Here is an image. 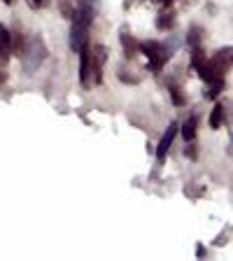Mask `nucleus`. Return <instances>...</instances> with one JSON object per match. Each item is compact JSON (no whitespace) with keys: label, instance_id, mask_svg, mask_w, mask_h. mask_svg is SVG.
Listing matches in <instances>:
<instances>
[{"label":"nucleus","instance_id":"f257e3e1","mask_svg":"<svg viewBox=\"0 0 233 261\" xmlns=\"http://www.w3.org/2000/svg\"><path fill=\"white\" fill-rule=\"evenodd\" d=\"M98 3L100 0H80L72 12V28H70V49L72 51H80L89 44V31H91V23L96 19L98 12Z\"/></svg>","mask_w":233,"mask_h":261},{"label":"nucleus","instance_id":"f03ea898","mask_svg":"<svg viewBox=\"0 0 233 261\" xmlns=\"http://www.w3.org/2000/svg\"><path fill=\"white\" fill-rule=\"evenodd\" d=\"M140 54H145L149 70L161 72L163 65L168 63L170 56H173V49H170L168 44L157 42V40H147V42H140Z\"/></svg>","mask_w":233,"mask_h":261},{"label":"nucleus","instance_id":"7ed1b4c3","mask_svg":"<svg viewBox=\"0 0 233 261\" xmlns=\"http://www.w3.org/2000/svg\"><path fill=\"white\" fill-rule=\"evenodd\" d=\"M44 44H42V40L40 38H33L31 42H26V49H23V65H26V70L28 72H33L35 68H38L40 63L44 61Z\"/></svg>","mask_w":233,"mask_h":261},{"label":"nucleus","instance_id":"20e7f679","mask_svg":"<svg viewBox=\"0 0 233 261\" xmlns=\"http://www.w3.org/2000/svg\"><path fill=\"white\" fill-rule=\"evenodd\" d=\"M108 61V49L103 44H96L91 49V80L93 84H100L103 82V65Z\"/></svg>","mask_w":233,"mask_h":261},{"label":"nucleus","instance_id":"39448f33","mask_svg":"<svg viewBox=\"0 0 233 261\" xmlns=\"http://www.w3.org/2000/svg\"><path fill=\"white\" fill-rule=\"evenodd\" d=\"M77 54H80V82H82V87H91L93 80H91V49H89V44L84 49H80Z\"/></svg>","mask_w":233,"mask_h":261},{"label":"nucleus","instance_id":"423d86ee","mask_svg":"<svg viewBox=\"0 0 233 261\" xmlns=\"http://www.w3.org/2000/svg\"><path fill=\"white\" fill-rule=\"evenodd\" d=\"M177 121H173V124L168 126V130L163 133V138H161V142H159V147H157V159L159 161H163V159L168 156V149H170V145H173V140H175V136H177Z\"/></svg>","mask_w":233,"mask_h":261},{"label":"nucleus","instance_id":"0eeeda50","mask_svg":"<svg viewBox=\"0 0 233 261\" xmlns=\"http://www.w3.org/2000/svg\"><path fill=\"white\" fill-rule=\"evenodd\" d=\"M12 56V33L7 31L5 23H0V61L7 63Z\"/></svg>","mask_w":233,"mask_h":261},{"label":"nucleus","instance_id":"6e6552de","mask_svg":"<svg viewBox=\"0 0 233 261\" xmlns=\"http://www.w3.org/2000/svg\"><path fill=\"white\" fill-rule=\"evenodd\" d=\"M121 47H124V56L126 59H133V56L140 54V42H138L128 31H121Z\"/></svg>","mask_w":233,"mask_h":261},{"label":"nucleus","instance_id":"1a4fd4ad","mask_svg":"<svg viewBox=\"0 0 233 261\" xmlns=\"http://www.w3.org/2000/svg\"><path fill=\"white\" fill-rule=\"evenodd\" d=\"M212 61L222 68L224 72L228 70V68H233V47H224V49H219L217 54L212 56Z\"/></svg>","mask_w":233,"mask_h":261},{"label":"nucleus","instance_id":"9d476101","mask_svg":"<svg viewBox=\"0 0 233 261\" xmlns=\"http://www.w3.org/2000/svg\"><path fill=\"white\" fill-rule=\"evenodd\" d=\"M157 28L161 33H168L175 28V14L173 12H161V14L157 16Z\"/></svg>","mask_w":233,"mask_h":261},{"label":"nucleus","instance_id":"9b49d317","mask_svg":"<svg viewBox=\"0 0 233 261\" xmlns=\"http://www.w3.org/2000/svg\"><path fill=\"white\" fill-rule=\"evenodd\" d=\"M224 87H226V80H215V82H208V91H203V96L208 98V100H215V98L219 96V93L224 91Z\"/></svg>","mask_w":233,"mask_h":261},{"label":"nucleus","instance_id":"f8f14e48","mask_svg":"<svg viewBox=\"0 0 233 261\" xmlns=\"http://www.w3.org/2000/svg\"><path fill=\"white\" fill-rule=\"evenodd\" d=\"M23 49H26V38L21 35V31L16 28L12 33V56H23Z\"/></svg>","mask_w":233,"mask_h":261},{"label":"nucleus","instance_id":"ddd939ff","mask_svg":"<svg viewBox=\"0 0 233 261\" xmlns=\"http://www.w3.org/2000/svg\"><path fill=\"white\" fill-rule=\"evenodd\" d=\"M196 128H198V117L196 114H191L189 119L185 121V126H182V136H185V140H194L196 138Z\"/></svg>","mask_w":233,"mask_h":261},{"label":"nucleus","instance_id":"4468645a","mask_svg":"<svg viewBox=\"0 0 233 261\" xmlns=\"http://www.w3.org/2000/svg\"><path fill=\"white\" fill-rule=\"evenodd\" d=\"M222 124H224V105L217 103L212 108V114H210V128L217 130V128H222Z\"/></svg>","mask_w":233,"mask_h":261},{"label":"nucleus","instance_id":"2eb2a0df","mask_svg":"<svg viewBox=\"0 0 233 261\" xmlns=\"http://www.w3.org/2000/svg\"><path fill=\"white\" fill-rule=\"evenodd\" d=\"M205 61H208V56H205V51H203V44L191 47V68H194V70H198Z\"/></svg>","mask_w":233,"mask_h":261},{"label":"nucleus","instance_id":"dca6fc26","mask_svg":"<svg viewBox=\"0 0 233 261\" xmlns=\"http://www.w3.org/2000/svg\"><path fill=\"white\" fill-rule=\"evenodd\" d=\"M203 35H205V33H203L201 26H191L189 35H187V44H189V47H198V44L203 42Z\"/></svg>","mask_w":233,"mask_h":261},{"label":"nucleus","instance_id":"f3484780","mask_svg":"<svg viewBox=\"0 0 233 261\" xmlns=\"http://www.w3.org/2000/svg\"><path fill=\"white\" fill-rule=\"evenodd\" d=\"M168 91H170V98H173L175 105H185L187 103L185 96H182V91H179V87L175 84V82H170V84H168Z\"/></svg>","mask_w":233,"mask_h":261},{"label":"nucleus","instance_id":"a211bd4d","mask_svg":"<svg viewBox=\"0 0 233 261\" xmlns=\"http://www.w3.org/2000/svg\"><path fill=\"white\" fill-rule=\"evenodd\" d=\"M185 154L191 159V161H194V159L198 156V149H196V145H189V147H187V149H185Z\"/></svg>","mask_w":233,"mask_h":261},{"label":"nucleus","instance_id":"6ab92c4d","mask_svg":"<svg viewBox=\"0 0 233 261\" xmlns=\"http://www.w3.org/2000/svg\"><path fill=\"white\" fill-rule=\"evenodd\" d=\"M7 82V70H5V63L0 61V84H5Z\"/></svg>","mask_w":233,"mask_h":261},{"label":"nucleus","instance_id":"aec40b11","mask_svg":"<svg viewBox=\"0 0 233 261\" xmlns=\"http://www.w3.org/2000/svg\"><path fill=\"white\" fill-rule=\"evenodd\" d=\"M196 256H198V259H203V256H205V247H203V245H198V247H196Z\"/></svg>","mask_w":233,"mask_h":261},{"label":"nucleus","instance_id":"412c9836","mask_svg":"<svg viewBox=\"0 0 233 261\" xmlns=\"http://www.w3.org/2000/svg\"><path fill=\"white\" fill-rule=\"evenodd\" d=\"M157 3H159V5H163V7H170V5H173V0H157Z\"/></svg>","mask_w":233,"mask_h":261},{"label":"nucleus","instance_id":"4be33fe9","mask_svg":"<svg viewBox=\"0 0 233 261\" xmlns=\"http://www.w3.org/2000/svg\"><path fill=\"white\" fill-rule=\"evenodd\" d=\"M33 3V7H42L44 5V0H31Z\"/></svg>","mask_w":233,"mask_h":261},{"label":"nucleus","instance_id":"5701e85b","mask_svg":"<svg viewBox=\"0 0 233 261\" xmlns=\"http://www.w3.org/2000/svg\"><path fill=\"white\" fill-rule=\"evenodd\" d=\"M3 3H5V5H12V3H14V0H3Z\"/></svg>","mask_w":233,"mask_h":261}]
</instances>
